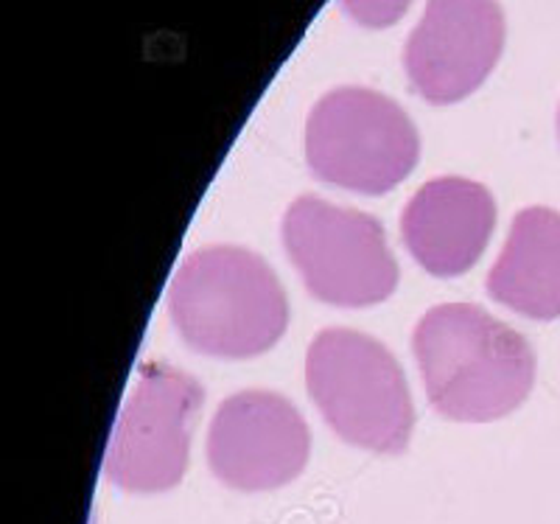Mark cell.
<instances>
[{
	"instance_id": "obj_1",
	"label": "cell",
	"mask_w": 560,
	"mask_h": 524,
	"mask_svg": "<svg viewBox=\"0 0 560 524\" xmlns=\"http://www.w3.org/2000/svg\"><path fill=\"white\" fill-rule=\"evenodd\" d=\"M427 396L454 421H497L529 396L535 353L516 328L474 303H443L412 337Z\"/></svg>"
},
{
	"instance_id": "obj_2",
	"label": "cell",
	"mask_w": 560,
	"mask_h": 524,
	"mask_svg": "<svg viewBox=\"0 0 560 524\" xmlns=\"http://www.w3.org/2000/svg\"><path fill=\"white\" fill-rule=\"evenodd\" d=\"M168 312L188 346L219 359L269 351L289 323L287 294L272 267L230 244L185 258L168 287Z\"/></svg>"
},
{
	"instance_id": "obj_3",
	"label": "cell",
	"mask_w": 560,
	"mask_h": 524,
	"mask_svg": "<svg viewBox=\"0 0 560 524\" xmlns=\"http://www.w3.org/2000/svg\"><path fill=\"white\" fill-rule=\"evenodd\" d=\"M306 384L323 418L342 441L398 454L412 435V398L393 353L353 328H325L306 357Z\"/></svg>"
},
{
	"instance_id": "obj_4",
	"label": "cell",
	"mask_w": 560,
	"mask_h": 524,
	"mask_svg": "<svg viewBox=\"0 0 560 524\" xmlns=\"http://www.w3.org/2000/svg\"><path fill=\"white\" fill-rule=\"evenodd\" d=\"M418 129L393 98L337 88L306 121V161L319 179L359 194L393 191L418 163Z\"/></svg>"
},
{
	"instance_id": "obj_5",
	"label": "cell",
	"mask_w": 560,
	"mask_h": 524,
	"mask_svg": "<svg viewBox=\"0 0 560 524\" xmlns=\"http://www.w3.org/2000/svg\"><path fill=\"white\" fill-rule=\"evenodd\" d=\"M283 244L308 292L334 306H373L398 283L382 222L314 194L289 205Z\"/></svg>"
},
{
	"instance_id": "obj_6",
	"label": "cell",
	"mask_w": 560,
	"mask_h": 524,
	"mask_svg": "<svg viewBox=\"0 0 560 524\" xmlns=\"http://www.w3.org/2000/svg\"><path fill=\"white\" fill-rule=\"evenodd\" d=\"M202 407V387L172 364L152 362L124 404L104 471L129 493H160L177 486L188 466L191 421Z\"/></svg>"
},
{
	"instance_id": "obj_7",
	"label": "cell",
	"mask_w": 560,
	"mask_h": 524,
	"mask_svg": "<svg viewBox=\"0 0 560 524\" xmlns=\"http://www.w3.org/2000/svg\"><path fill=\"white\" fill-rule=\"evenodd\" d=\"M308 449V427L289 398L244 391L219 404L208 432V466L236 491H272L306 468Z\"/></svg>"
},
{
	"instance_id": "obj_8",
	"label": "cell",
	"mask_w": 560,
	"mask_h": 524,
	"mask_svg": "<svg viewBox=\"0 0 560 524\" xmlns=\"http://www.w3.org/2000/svg\"><path fill=\"white\" fill-rule=\"evenodd\" d=\"M504 45V14L497 3H429L407 39L404 68L420 96L452 104L485 82Z\"/></svg>"
},
{
	"instance_id": "obj_9",
	"label": "cell",
	"mask_w": 560,
	"mask_h": 524,
	"mask_svg": "<svg viewBox=\"0 0 560 524\" xmlns=\"http://www.w3.org/2000/svg\"><path fill=\"white\" fill-rule=\"evenodd\" d=\"M497 202L474 179H429L401 213V236L420 267L438 278L463 276L482 256Z\"/></svg>"
},
{
	"instance_id": "obj_10",
	"label": "cell",
	"mask_w": 560,
	"mask_h": 524,
	"mask_svg": "<svg viewBox=\"0 0 560 524\" xmlns=\"http://www.w3.org/2000/svg\"><path fill=\"white\" fill-rule=\"evenodd\" d=\"M493 301L533 321L560 317V213L518 211L504 249L488 276Z\"/></svg>"
},
{
	"instance_id": "obj_11",
	"label": "cell",
	"mask_w": 560,
	"mask_h": 524,
	"mask_svg": "<svg viewBox=\"0 0 560 524\" xmlns=\"http://www.w3.org/2000/svg\"><path fill=\"white\" fill-rule=\"evenodd\" d=\"M558 127H560V116H558Z\"/></svg>"
}]
</instances>
